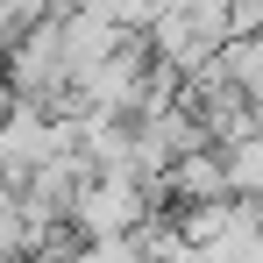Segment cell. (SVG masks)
<instances>
[{"mask_svg":"<svg viewBox=\"0 0 263 263\" xmlns=\"http://www.w3.org/2000/svg\"><path fill=\"white\" fill-rule=\"evenodd\" d=\"M64 214L79 220V235H86V242H107V235H135V228L149 220V185H142L135 171H86Z\"/></svg>","mask_w":263,"mask_h":263,"instance_id":"1","label":"cell"},{"mask_svg":"<svg viewBox=\"0 0 263 263\" xmlns=\"http://www.w3.org/2000/svg\"><path fill=\"white\" fill-rule=\"evenodd\" d=\"M86 14H100V22H114L121 36H135V29H149L157 14H164V0H79Z\"/></svg>","mask_w":263,"mask_h":263,"instance_id":"2","label":"cell"}]
</instances>
